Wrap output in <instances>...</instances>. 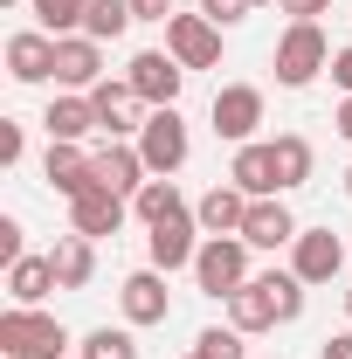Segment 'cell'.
<instances>
[{
	"label": "cell",
	"instance_id": "cell-1",
	"mask_svg": "<svg viewBox=\"0 0 352 359\" xmlns=\"http://www.w3.org/2000/svg\"><path fill=\"white\" fill-rule=\"evenodd\" d=\"M0 353L7 359H62L69 332H62V318L35 311V304H7L0 311Z\"/></svg>",
	"mask_w": 352,
	"mask_h": 359
},
{
	"label": "cell",
	"instance_id": "cell-2",
	"mask_svg": "<svg viewBox=\"0 0 352 359\" xmlns=\"http://www.w3.org/2000/svg\"><path fill=\"white\" fill-rule=\"evenodd\" d=\"M332 55H339V48L325 42V28H318V21H290V28H283V42H276V83H283V90L318 83V76L332 69Z\"/></svg>",
	"mask_w": 352,
	"mask_h": 359
},
{
	"label": "cell",
	"instance_id": "cell-3",
	"mask_svg": "<svg viewBox=\"0 0 352 359\" xmlns=\"http://www.w3.org/2000/svg\"><path fill=\"white\" fill-rule=\"evenodd\" d=\"M194 283H201L208 297H235V290L249 283V242H242V235H208L201 256H194Z\"/></svg>",
	"mask_w": 352,
	"mask_h": 359
},
{
	"label": "cell",
	"instance_id": "cell-4",
	"mask_svg": "<svg viewBox=\"0 0 352 359\" xmlns=\"http://www.w3.org/2000/svg\"><path fill=\"white\" fill-rule=\"evenodd\" d=\"M138 152H145V166H152V180H173L180 166H187L194 138H187V125H180V111H173V104L145 118V132H138Z\"/></svg>",
	"mask_w": 352,
	"mask_h": 359
},
{
	"label": "cell",
	"instance_id": "cell-5",
	"mask_svg": "<svg viewBox=\"0 0 352 359\" xmlns=\"http://www.w3.org/2000/svg\"><path fill=\"white\" fill-rule=\"evenodd\" d=\"M208 118H215V138L249 145V138H256V125H263V90H256V83H221Z\"/></svg>",
	"mask_w": 352,
	"mask_h": 359
},
{
	"label": "cell",
	"instance_id": "cell-6",
	"mask_svg": "<svg viewBox=\"0 0 352 359\" xmlns=\"http://www.w3.org/2000/svg\"><path fill=\"white\" fill-rule=\"evenodd\" d=\"M166 55H173L180 69H215L221 62V28L208 14H173L166 21Z\"/></svg>",
	"mask_w": 352,
	"mask_h": 359
},
{
	"label": "cell",
	"instance_id": "cell-7",
	"mask_svg": "<svg viewBox=\"0 0 352 359\" xmlns=\"http://www.w3.org/2000/svg\"><path fill=\"white\" fill-rule=\"evenodd\" d=\"M201 222H194V208H180V215H166V222H152V235H145V256H152V269H194V256H201Z\"/></svg>",
	"mask_w": 352,
	"mask_h": 359
},
{
	"label": "cell",
	"instance_id": "cell-8",
	"mask_svg": "<svg viewBox=\"0 0 352 359\" xmlns=\"http://www.w3.org/2000/svg\"><path fill=\"white\" fill-rule=\"evenodd\" d=\"M125 83L152 104V111H166V104H180V83H187V69H180L166 48H138L132 69H125Z\"/></svg>",
	"mask_w": 352,
	"mask_h": 359
},
{
	"label": "cell",
	"instance_id": "cell-9",
	"mask_svg": "<svg viewBox=\"0 0 352 359\" xmlns=\"http://www.w3.org/2000/svg\"><path fill=\"white\" fill-rule=\"evenodd\" d=\"M118 304H125V325H166L173 311V297H166V269H132L125 283H118Z\"/></svg>",
	"mask_w": 352,
	"mask_h": 359
},
{
	"label": "cell",
	"instance_id": "cell-10",
	"mask_svg": "<svg viewBox=\"0 0 352 359\" xmlns=\"http://www.w3.org/2000/svg\"><path fill=\"white\" fill-rule=\"evenodd\" d=\"M290 269H297L304 283H332V276L346 269V242H339L332 228H297V242H290Z\"/></svg>",
	"mask_w": 352,
	"mask_h": 359
},
{
	"label": "cell",
	"instance_id": "cell-11",
	"mask_svg": "<svg viewBox=\"0 0 352 359\" xmlns=\"http://www.w3.org/2000/svg\"><path fill=\"white\" fill-rule=\"evenodd\" d=\"M90 104H97V125H104L111 138L145 132V118H152V104H145V97H138L132 83H111V76H104V83L90 90Z\"/></svg>",
	"mask_w": 352,
	"mask_h": 359
},
{
	"label": "cell",
	"instance_id": "cell-12",
	"mask_svg": "<svg viewBox=\"0 0 352 359\" xmlns=\"http://www.w3.org/2000/svg\"><path fill=\"white\" fill-rule=\"evenodd\" d=\"M42 173H48V187H55L62 201H76V194H90V187H104V180H97V152H83V145H62V138H48Z\"/></svg>",
	"mask_w": 352,
	"mask_h": 359
},
{
	"label": "cell",
	"instance_id": "cell-13",
	"mask_svg": "<svg viewBox=\"0 0 352 359\" xmlns=\"http://www.w3.org/2000/svg\"><path fill=\"white\" fill-rule=\"evenodd\" d=\"M55 83L62 90H97L104 83V42H90V35H55Z\"/></svg>",
	"mask_w": 352,
	"mask_h": 359
},
{
	"label": "cell",
	"instance_id": "cell-14",
	"mask_svg": "<svg viewBox=\"0 0 352 359\" xmlns=\"http://www.w3.org/2000/svg\"><path fill=\"white\" fill-rule=\"evenodd\" d=\"M194 222H201V235H242V222H249V194H242L235 180H215V187L194 201Z\"/></svg>",
	"mask_w": 352,
	"mask_h": 359
},
{
	"label": "cell",
	"instance_id": "cell-15",
	"mask_svg": "<svg viewBox=\"0 0 352 359\" xmlns=\"http://www.w3.org/2000/svg\"><path fill=\"white\" fill-rule=\"evenodd\" d=\"M125 215H132V208H125V194H111V187H90V194L69 201V228L90 235V242H97V235H118Z\"/></svg>",
	"mask_w": 352,
	"mask_h": 359
},
{
	"label": "cell",
	"instance_id": "cell-16",
	"mask_svg": "<svg viewBox=\"0 0 352 359\" xmlns=\"http://www.w3.org/2000/svg\"><path fill=\"white\" fill-rule=\"evenodd\" d=\"M7 76H14V83H48V76H55V35L21 28V35L7 42Z\"/></svg>",
	"mask_w": 352,
	"mask_h": 359
},
{
	"label": "cell",
	"instance_id": "cell-17",
	"mask_svg": "<svg viewBox=\"0 0 352 359\" xmlns=\"http://www.w3.org/2000/svg\"><path fill=\"white\" fill-rule=\"evenodd\" d=\"M228 180L249 194V201H269V194H283V180H276V145H235V166H228Z\"/></svg>",
	"mask_w": 352,
	"mask_h": 359
},
{
	"label": "cell",
	"instance_id": "cell-18",
	"mask_svg": "<svg viewBox=\"0 0 352 359\" xmlns=\"http://www.w3.org/2000/svg\"><path fill=\"white\" fill-rule=\"evenodd\" d=\"M97 180H104L111 194H138V187L152 180V166H145V152H138V145L111 138V145H97Z\"/></svg>",
	"mask_w": 352,
	"mask_h": 359
},
{
	"label": "cell",
	"instance_id": "cell-19",
	"mask_svg": "<svg viewBox=\"0 0 352 359\" xmlns=\"http://www.w3.org/2000/svg\"><path fill=\"white\" fill-rule=\"evenodd\" d=\"M48 138H62V145H83L97 132V104H90V90H62L55 104H48Z\"/></svg>",
	"mask_w": 352,
	"mask_h": 359
},
{
	"label": "cell",
	"instance_id": "cell-20",
	"mask_svg": "<svg viewBox=\"0 0 352 359\" xmlns=\"http://www.w3.org/2000/svg\"><path fill=\"white\" fill-rule=\"evenodd\" d=\"M242 242H249V249H283V242H297V222H290V208H283L276 194H269V201H249Z\"/></svg>",
	"mask_w": 352,
	"mask_h": 359
},
{
	"label": "cell",
	"instance_id": "cell-21",
	"mask_svg": "<svg viewBox=\"0 0 352 359\" xmlns=\"http://www.w3.org/2000/svg\"><path fill=\"white\" fill-rule=\"evenodd\" d=\"M228 325H235L242 339H249V332H269V325H283V318H276V297H269L263 276H249V283L228 297Z\"/></svg>",
	"mask_w": 352,
	"mask_h": 359
},
{
	"label": "cell",
	"instance_id": "cell-22",
	"mask_svg": "<svg viewBox=\"0 0 352 359\" xmlns=\"http://www.w3.org/2000/svg\"><path fill=\"white\" fill-rule=\"evenodd\" d=\"M48 263H55V283L62 290H90V276H97V249H90V235H62L55 249H48Z\"/></svg>",
	"mask_w": 352,
	"mask_h": 359
},
{
	"label": "cell",
	"instance_id": "cell-23",
	"mask_svg": "<svg viewBox=\"0 0 352 359\" xmlns=\"http://www.w3.org/2000/svg\"><path fill=\"white\" fill-rule=\"evenodd\" d=\"M48 290H62L48 256H21V263H7V297H14V304H42Z\"/></svg>",
	"mask_w": 352,
	"mask_h": 359
},
{
	"label": "cell",
	"instance_id": "cell-24",
	"mask_svg": "<svg viewBox=\"0 0 352 359\" xmlns=\"http://www.w3.org/2000/svg\"><path fill=\"white\" fill-rule=\"evenodd\" d=\"M132 21H138V14H132V0H90L83 35H90V42H118V35H125Z\"/></svg>",
	"mask_w": 352,
	"mask_h": 359
},
{
	"label": "cell",
	"instance_id": "cell-25",
	"mask_svg": "<svg viewBox=\"0 0 352 359\" xmlns=\"http://www.w3.org/2000/svg\"><path fill=\"white\" fill-rule=\"evenodd\" d=\"M76 359H138V339H132V325H97V332H83Z\"/></svg>",
	"mask_w": 352,
	"mask_h": 359
},
{
	"label": "cell",
	"instance_id": "cell-26",
	"mask_svg": "<svg viewBox=\"0 0 352 359\" xmlns=\"http://www.w3.org/2000/svg\"><path fill=\"white\" fill-rule=\"evenodd\" d=\"M28 14L42 21V35H83L90 0H28Z\"/></svg>",
	"mask_w": 352,
	"mask_h": 359
},
{
	"label": "cell",
	"instance_id": "cell-27",
	"mask_svg": "<svg viewBox=\"0 0 352 359\" xmlns=\"http://www.w3.org/2000/svg\"><path fill=\"white\" fill-rule=\"evenodd\" d=\"M180 208H187V201H180V187H173V180H145V187L132 194V215H138L145 228H152V222H166V215H180Z\"/></svg>",
	"mask_w": 352,
	"mask_h": 359
},
{
	"label": "cell",
	"instance_id": "cell-28",
	"mask_svg": "<svg viewBox=\"0 0 352 359\" xmlns=\"http://www.w3.org/2000/svg\"><path fill=\"white\" fill-rule=\"evenodd\" d=\"M276 180H283V194L311 180V138H297V132L276 138Z\"/></svg>",
	"mask_w": 352,
	"mask_h": 359
},
{
	"label": "cell",
	"instance_id": "cell-29",
	"mask_svg": "<svg viewBox=\"0 0 352 359\" xmlns=\"http://www.w3.org/2000/svg\"><path fill=\"white\" fill-rule=\"evenodd\" d=\"M194 353H201V359H249V353H242V332H235V325H228V332H221V325H208V332L194 339Z\"/></svg>",
	"mask_w": 352,
	"mask_h": 359
},
{
	"label": "cell",
	"instance_id": "cell-30",
	"mask_svg": "<svg viewBox=\"0 0 352 359\" xmlns=\"http://www.w3.org/2000/svg\"><path fill=\"white\" fill-rule=\"evenodd\" d=\"M21 152H28V132L14 118H0V166H21Z\"/></svg>",
	"mask_w": 352,
	"mask_h": 359
},
{
	"label": "cell",
	"instance_id": "cell-31",
	"mask_svg": "<svg viewBox=\"0 0 352 359\" xmlns=\"http://www.w3.org/2000/svg\"><path fill=\"white\" fill-rule=\"evenodd\" d=\"M201 14H208L215 28H235V21L249 14V0H201Z\"/></svg>",
	"mask_w": 352,
	"mask_h": 359
},
{
	"label": "cell",
	"instance_id": "cell-32",
	"mask_svg": "<svg viewBox=\"0 0 352 359\" xmlns=\"http://www.w3.org/2000/svg\"><path fill=\"white\" fill-rule=\"evenodd\" d=\"M21 256H28V249H21V222L7 215V222H0V263H21Z\"/></svg>",
	"mask_w": 352,
	"mask_h": 359
},
{
	"label": "cell",
	"instance_id": "cell-33",
	"mask_svg": "<svg viewBox=\"0 0 352 359\" xmlns=\"http://www.w3.org/2000/svg\"><path fill=\"white\" fill-rule=\"evenodd\" d=\"M276 7H283V14H290V21H318V14H325V7H332V0H276Z\"/></svg>",
	"mask_w": 352,
	"mask_h": 359
},
{
	"label": "cell",
	"instance_id": "cell-34",
	"mask_svg": "<svg viewBox=\"0 0 352 359\" xmlns=\"http://www.w3.org/2000/svg\"><path fill=\"white\" fill-rule=\"evenodd\" d=\"M332 83H339V90H346V97H352V42L339 48V55H332Z\"/></svg>",
	"mask_w": 352,
	"mask_h": 359
},
{
	"label": "cell",
	"instance_id": "cell-35",
	"mask_svg": "<svg viewBox=\"0 0 352 359\" xmlns=\"http://www.w3.org/2000/svg\"><path fill=\"white\" fill-rule=\"evenodd\" d=\"M138 21H173V0H132Z\"/></svg>",
	"mask_w": 352,
	"mask_h": 359
},
{
	"label": "cell",
	"instance_id": "cell-36",
	"mask_svg": "<svg viewBox=\"0 0 352 359\" xmlns=\"http://www.w3.org/2000/svg\"><path fill=\"white\" fill-rule=\"evenodd\" d=\"M318 359H352V332H332V339L318 346Z\"/></svg>",
	"mask_w": 352,
	"mask_h": 359
},
{
	"label": "cell",
	"instance_id": "cell-37",
	"mask_svg": "<svg viewBox=\"0 0 352 359\" xmlns=\"http://www.w3.org/2000/svg\"><path fill=\"white\" fill-rule=\"evenodd\" d=\"M332 125H339V138H346V145H352V97H346V104H339V118H332Z\"/></svg>",
	"mask_w": 352,
	"mask_h": 359
},
{
	"label": "cell",
	"instance_id": "cell-38",
	"mask_svg": "<svg viewBox=\"0 0 352 359\" xmlns=\"http://www.w3.org/2000/svg\"><path fill=\"white\" fill-rule=\"evenodd\" d=\"M0 7H28V0H0Z\"/></svg>",
	"mask_w": 352,
	"mask_h": 359
},
{
	"label": "cell",
	"instance_id": "cell-39",
	"mask_svg": "<svg viewBox=\"0 0 352 359\" xmlns=\"http://www.w3.org/2000/svg\"><path fill=\"white\" fill-rule=\"evenodd\" d=\"M346 194H352V173H346Z\"/></svg>",
	"mask_w": 352,
	"mask_h": 359
},
{
	"label": "cell",
	"instance_id": "cell-40",
	"mask_svg": "<svg viewBox=\"0 0 352 359\" xmlns=\"http://www.w3.org/2000/svg\"><path fill=\"white\" fill-rule=\"evenodd\" d=\"M249 7H263V0H249Z\"/></svg>",
	"mask_w": 352,
	"mask_h": 359
},
{
	"label": "cell",
	"instance_id": "cell-41",
	"mask_svg": "<svg viewBox=\"0 0 352 359\" xmlns=\"http://www.w3.org/2000/svg\"><path fill=\"white\" fill-rule=\"evenodd\" d=\"M346 311H352V297H346Z\"/></svg>",
	"mask_w": 352,
	"mask_h": 359
},
{
	"label": "cell",
	"instance_id": "cell-42",
	"mask_svg": "<svg viewBox=\"0 0 352 359\" xmlns=\"http://www.w3.org/2000/svg\"><path fill=\"white\" fill-rule=\"evenodd\" d=\"M194 359H201V353H194Z\"/></svg>",
	"mask_w": 352,
	"mask_h": 359
}]
</instances>
